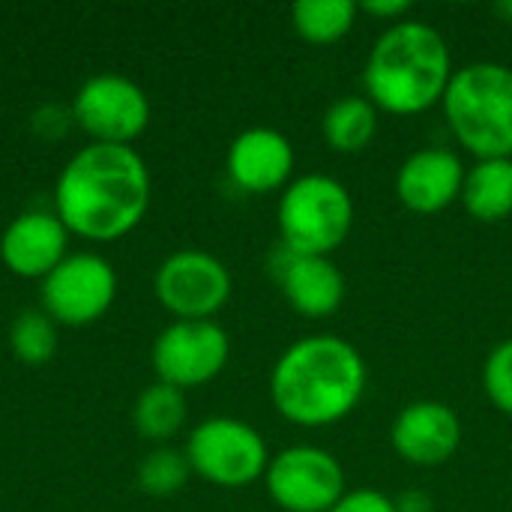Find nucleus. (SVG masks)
Masks as SVG:
<instances>
[{"label": "nucleus", "mask_w": 512, "mask_h": 512, "mask_svg": "<svg viewBox=\"0 0 512 512\" xmlns=\"http://www.w3.org/2000/svg\"><path fill=\"white\" fill-rule=\"evenodd\" d=\"M378 132V108L366 96H342L330 102L321 117V135L336 153H360L375 141Z\"/></svg>", "instance_id": "6ab92c4d"}, {"label": "nucleus", "mask_w": 512, "mask_h": 512, "mask_svg": "<svg viewBox=\"0 0 512 512\" xmlns=\"http://www.w3.org/2000/svg\"><path fill=\"white\" fill-rule=\"evenodd\" d=\"M75 126L96 144H129L150 126L153 108L147 90L123 72H96L72 96Z\"/></svg>", "instance_id": "6e6552de"}, {"label": "nucleus", "mask_w": 512, "mask_h": 512, "mask_svg": "<svg viewBox=\"0 0 512 512\" xmlns=\"http://www.w3.org/2000/svg\"><path fill=\"white\" fill-rule=\"evenodd\" d=\"M192 477V468H189V459L183 450L177 447H168V444H159L153 447L141 462H138V471H135V483L144 495L150 498H171L177 495Z\"/></svg>", "instance_id": "4be33fe9"}, {"label": "nucleus", "mask_w": 512, "mask_h": 512, "mask_svg": "<svg viewBox=\"0 0 512 512\" xmlns=\"http://www.w3.org/2000/svg\"><path fill=\"white\" fill-rule=\"evenodd\" d=\"M117 288V270L102 252L75 249L39 282V309L57 327H87L108 315Z\"/></svg>", "instance_id": "0eeeda50"}, {"label": "nucleus", "mask_w": 512, "mask_h": 512, "mask_svg": "<svg viewBox=\"0 0 512 512\" xmlns=\"http://www.w3.org/2000/svg\"><path fill=\"white\" fill-rule=\"evenodd\" d=\"M69 237L54 210H21L0 234V261L12 276L42 282L72 252Z\"/></svg>", "instance_id": "4468645a"}, {"label": "nucleus", "mask_w": 512, "mask_h": 512, "mask_svg": "<svg viewBox=\"0 0 512 512\" xmlns=\"http://www.w3.org/2000/svg\"><path fill=\"white\" fill-rule=\"evenodd\" d=\"M186 417H189L186 393L171 384H162V381L147 384L132 405L135 432L144 441H153L156 447L168 444L174 435H180L186 426Z\"/></svg>", "instance_id": "a211bd4d"}, {"label": "nucleus", "mask_w": 512, "mask_h": 512, "mask_svg": "<svg viewBox=\"0 0 512 512\" xmlns=\"http://www.w3.org/2000/svg\"><path fill=\"white\" fill-rule=\"evenodd\" d=\"M297 153L285 132L273 126L243 129L225 153L228 180L246 195L282 192L294 180Z\"/></svg>", "instance_id": "ddd939ff"}, {"label": "nucleus", "mask_w": 512, "mask_h": 512, "mask_svg": "<svg viewBox=\"0 0 512 512\" xmlns=\"http://www.w3.org/2000/svg\"><path fill=\"white\" fill-rule=\"evenodd\" d=\"M360 6L354 0H300L291 6V24L300 39L312 45H333L357 24Z\"/></svg>", "instance_id": "aec40b11"}, {"label": "nucleus", "mask_w": 512, "mask_h": 512, "mask_svg": "<svg viewBox=\"0 0 512 512\" xmlns=\"http://www.w3.org/2000/svg\"><path fill=\"white\" fill-rule=\"evenodd\" d=\"M453 72L444 33L429 21L405 18L375 39L363 66V96L378 111L414 117L441 105Z\"/></svg>", "instance_id": "7ed1b4c3"}, {"label": "nucleus", "mask_w": 512, "mask_h": 512, "mask_svg": "<svg viewBox=\"0 0 512 512\" xmlns=\"http://www.w3.org/2000/svg\"><path fill=\"white\" fill-rule=\"evenodd\" d=\"M330 512H396V498L378 489H351Z\"/></svg>", "instance_id": "b1692460"}, {"label": "nucleus", "mask_w": 512, "mask_h": 512, "mask_svg": "<svg viewBox=\"0 0 512 512\" xmlns=\"http://www.w3.org/2000/svg\"><path fill=\"white\" fill-rule=\"evenodd\" d=\"M273 276L288 300V306L309 318V321H321L330 318L342 309L348 285H345V273L324 255H297L288 252L285 246H279L276 252V264Z\"/></svg>", "instance_id": "dca6fc26"}, {"label": "nucleus", "mask_w": 512, "mask_h": 512, "mask_svg": "<svg viewBox=\"0 0 512 512\" xmlns=\"http://www.w3.org/2000/svg\"><path fill=\"white\" fill-rule=\"evenodd\" d=\"M441 108L450 135L474 159H512V66L498 60L459 66Z\"/></svg>", "instance_id": "20e7f679"}, {"label": "nucleus", "mask_w": 512, "mask_h": 512, "mask_svg": "<svg viewBox=\"0 0 512 512\" xmlns=\"http://www.w3.org/2000/svg\"><path fill=\"white\" fill-rule=\"evenodd\" d=\"M477 222H504L512 216V159H477L465 171L459 198Z\"/></svg>", "instance_id": "f3484780"}, {"label": "nucleus", "mask_w": 512, "mask_h": 512, "mask_svg": "<svg viewBox=\"0 0 512 512\" xmlns=\"http://www.w3.org/2000/svg\"><path fill=\"white\" fill-rule=\"evenodd\" d=\"M462 438L465 429L459 414L438 399H417L405 405L390 426L396 456L417 468H438L450 462L459 453Z\"/></svg>", "instance_id": "f8f14e48"}, {"label": "nucleus", "mask_w": 512, "mask_h": 512, "mask_svg": "<svg viewBox=\"0 0 512 512\" xmlns=\"http://www.w3.org/2000/svg\"><path fill=\"white\" fill-rule=\"evenodd\" d=\"M153 198L147 159L129 144H84L54 180L51 210L72 237L114 243L132 234Z\"/></svg>", "instance_id": "f257e3e1"}, {"label": "nucleus", "mask_w": 512, "mask_h": 512, "mask_svg": "<svg viewBox=\"0 0 512 512\" xmlns=\"http://www.w3.org/2000/svg\"><path fill=\"white\" fill-rule=\"evenodd\" d=\"M354 198L348 186L330 174H300L294 177L276 207V225L282 246L297 255L330 258L354 228Z\"/></svg>", "instance_id": "39448f33"}, {"label": "nucleus", "mask_w": 512, "mask_h": 512, "mask_svg": "<svg viewBox=\"0 0 512 512\" xmlns=\"http://www.w3.org/2000/svg\"><path fill=\"white\" fill-rule=\"evenodd\" d=\"M72 123H75V120H72V111L63 108V105H54V102L36 108L33 117H30V126H33L42 138H60Z\"/></svg>", "instance_id": "393cba45"}, {"label": "nucleus", "mask_w": 512, "mask_h": 512, "mask_svg": "<svg viewBox=\"0 0 512 512\" xmlns=\"http://www.w3.org/2000/svg\"><path fill=\"white\" fill-rule=\"evenodd\" d=\"M495 15H498L504 24H512V0H498V3H495Z\"/></svg>", "instance_id": "cd10ccee"}, {"label": "nucleus", "mask_w": 512, "mask_h": 512, "mask_svg": "<svg viewBox=\"0 0 512 512\" xmlns=\"http://www.w3.org/2000/svg\"><path fill=\"white\" fill-rule=\"evenodd\" d=\"M465 162L450 147H420L396 171V198L417 216H435L462 198Z\"/></svg>", "instance_id": "2eb2a0df"}, {"label": "nucleus", "mask_w": 512, "mask_h": 512, "mask_svg": "<svg viewBox=\"0 0 512 512\" xmlns=\"http://www.w3.org/2000/svg\"><path fill=\"white\" fill-rule=\"evenodd\" d=\"M264 489L285 512H330L348 492L342 462L315 444H294L270 456Z\"/></svg>", "instance_id": "9d476101"}, {"label": "nucleus", "mask_w": 512, "mask_h": 512, "mask_svg": "<svg viewBox=\"0 0 512 512\" xmlns=\"http://www.w3.org/2000/svg\"><path fill=\"white\" fill-rule=\"evenodd\" d=\"M357 6H360L363 15H369L375 21H390V24L405 21L408 12L414 9L411 0H366V3H357Z\"/></svg>", "instance_id": "a878e982"}, {"label": "nucleus", "mask_w": 512, "mask_h": 512, "mask_svg": "<svg viewBox=\"0 0 512 512\" xmlns=\"http://www.w3.org/2000/svg\"><path fill=\"white\" fill-rule=\"evenodd\" d=\"M231 291V270L204 249H177L153 273V294L174 321H216Z\"/></svg>", "instance_id": "1a4fd4ad"}, {"label": "nucleus", "mask_w": 512, "mask_h": 512, "mask_svg": "<svg viewBox=\"0 0 512 512\" xmlns=\"http://www.w3.org/2000/svg\"><path fill=\"white\" fill-rule=\"evenodd\" d=\"M189 468L210 486L246 489L264 480L270 450L261 432L237 417H207L192 426L183 447Z\"/></svg>", "instance_id": "423d86ee"}, {"label": "nucleus", "mask_w": 512, "mask_h": 512, "mask_svg": "<svg viewBox=\"0 0 512 512\" xmlns=\"http://www.w3.org/2000/svg\"><path fill=\"white\" fill-rule=\"evenodd\" d=\"M483 390L501 414L512 417V339L489 351L483 363Z\"/></svg>", "instance_id": "5701e85b"}, {"label": "nucleus", "mask_w": 512, "mask_h": 512, "mask_svg": "<svg viewBox=\"0 0 512 512\" xmlns=\"http://www.w3.org/2000/svg\"><path fill=\"white\" fill-rule=\"evenodd\" d=\"M9 351L24 366H45L57 351V324L39 306L18 312L9 324Z\"/></svg>", "instance_id": "412c9836"}, {"label": "nucleus", "mask_w": 512, "mask_h": 512, "mask_svg": "<svg viewBox=\"0 0 512 512\" xmlns=\"http://www.w3.org/2000/svg\"><path fill=\"white\" fill-rule=\"evenodd\" d=\"M231 357V336L219 321H171L150 348L156 381L177 390H198L222 375Z\"/></svg>", "instance_id": "9b49d317"}, {"label": "nucleus", "mask_w": 512, "mask_h": 512, "mask_svg": "<svg viewBox=\"0 0 512 512\" xmlns=\"http://www.w3.org/2000/svg\"><path fill=\"white\" fill-rule=\"evenodd\" d=\"M396 512H435V501L423 489H408L396 498Z\"/></svg>", "instance_id": "bb28decb"}, {"label": "nucleus", "mask_w": 512, "mask_h": 512, "mask_svg": "<svg viewBox=\"0 0 512 512\" xmlns=\"http://www.w3.org/2000/svg\"><path fill=\"white\" fill-rule=\"evenodd\" d=\"M369 387L363 354L342 336L315 333L291 342L270 369V402L294 426L324 429L354 414Z\"/></svg>", "instance_id": "f03ea898"}]
</instances>
